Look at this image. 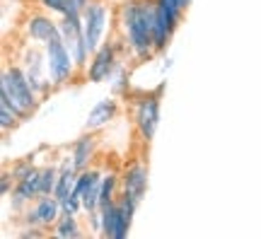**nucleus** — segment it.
Instances as JSON below:
<instances>
[{"label": "nucleus", "mask_w": 261, "mask_h": 239, "mask_svg": "<svg viewBox=\"0 0 261 239\" xmlns=\"http://www.w3.org/2000/svg\"><path fill=\"white\" fill-rule=\"evenodd\" d=\"M155 0H126L119 8V29L133 58L145 61L155 54Z\"/></svg>", "instance_id": "nucleus-1"}, {"label": "nucleus", "mask_w": 261, "mask_h": 239, "mask_svg": "<svg viewBox=\"0 0 261 239\" xmlns=\"http://www.w3.org/2000/svg\"><path fill=\"white\" fill-rule=\"evenodd\" d=\"M0 107L10 109L19 121H24L37 111L39 107V92L29 80L27 70L22 65H5L3 77H0Z\"/></svg>", "instance_id": "nucleus-2"}, {"label": "nucleus", "mask_w": 261, "mask_h": 239, "mask_svg": "<svg viewBox=\"0 0 261 239\" xmlns=\"http://www.w3.org/2000/svg\"><path fill=\"white\" fill-rule=\"evenodd\" d=\"M44 51H46V63H48V80H51L54 87H61L75 75L77 65H75L73 54H70V48L65 46L61 34L48 39L44 44Z\"/></svg>", "instance_id": "nucleus-3"}, {"label": "nucleus", "mask_w": 261, "mask_h": 239, "mask_svg": "<svg viewBox=\"0 0 261 239\" xmlns=\"http://www.w3.org/2000/svg\"><path fill=\"white\" fill-rule=\"evenodd\" d=\"M121 46H126V41L116 39V41H102V46L97 48L90 58V63L85 68V77L90 83H104V80H112V75L116 73L119 68V54H121Z\"/></svg>", "instance_id": "nucleus-4"}, {"label": "nucleus", "mask_w": 261, "mask_h": 239, "mask_svg": "<svg viewBox=\"0 0 261 239\" xmlns=\"http://www.w3.org/2000/svg\"><path fill=\"white\" fill-rule=\"evenodd\" d=\"M83 24H85V39L90 54H94L102 46L104 34H107V24H109V8L104 0H92L87 8L83 10Z\"/></svg>", "instance_id": "nucleus-5"}, {"label": "nucleus", "mask_w": 261, "mask_h": 239, "mask_svg": "<svg viewBox=\"0 0 261 239\" xmlns=\"http://www.w3.org/2000/svg\"><path fill=\"white\" fill-rule=\"evenodd\" d=\"M160 94L162 87H158L152 94H143L140 99H136L133 109H136V130L143 140H150L158 130L160 123Z\"/></svg>", "instance_id": "nucleus-6"}, {"label": "nucleus", "mask_w": 261, "mask_h": 239, "mask_svg": "<svg viewBox=\"0 0 261 239\" xmlns=\"http://www.w3.org/2000/svg\"><path fill=\"white\" fill-rule=\"evenodd\" d=\"M22 68L27 70L29 80L34 85V90L39 94H46L48 87H54L51 80H48V63H46V51L41 48H27L24 51V61H22Z\"/></svg>", "instance_id": "nucleus-7"}, {"label": "nucleus", "mask_w": 261, "mask_h": 239, "mask_svg": "<svg viewBox=\"0 0 261 239\" xmlns=\"http://www.w3.org/2000/svg\"><path fill=\"white\" fill-rule=\"evenodd\" d=\"M145 191H148V167L143 162H133L123 169L121 174V191L126 198H130L133 203H138L145 198Z\"/></svg>", "instance_id": "nucleus-8"}, {"label": "nucleus", "mask_w": 261, "mask_h": 239, "mask_svg": "<svg viewBox=\"0 0 261 239\" xmlns=\"http://www.w3.org/2000/svg\"><path fill=\"white\" fill-rule=\"evenodd\" d=\"M37 198H41V167H34V172L24 176L22 181H17L10 193L12 208H27Z\"/></svg>", "instance_id": "nucleus-9"}, {"label": "nucleus", "mask_w": 261, "mask_h": 239, "mask_svg": "<svg viewBox=\"0 0 261 239\" xmlns=\"http://www.w3.org/2000/svg\"><path fill=\"white\" fill-rule=\"evenodd\" d=\"M24 32H27V37L32 39V41L46 44V41H48L51 37L61 34V27H58V22H54L51 17H46V15L37 12V15H29Z\"/></svg>", "instance_id": "nucleus-10"}, {"label": "nucleus", "mask_w": 261, "mask_h": 239, "mask_svg": "<svg viewBox=\"0 0 261 239\" xmlns=\"http://www.w3.org/2000/svg\"><path fill=\"white\" fill-rule=\"evenodd\" d=\"M97 136H94V130H87L83 133L80 138L73 143V150H70V155H73V162H75V169L77 172H83L90 167V162L94 160V152H97Z\"/></svg>", "instance_id": "nucleus-11"}, {"label": "nucleus", "mask_w": 261, "mask_h": 239, "mask_svg": "<svg viewBox=\"0 0 261 239\" xmlns=\"http://www.w3.org/2000/svg\"><path fill=\"white\" fill-rule=\"evenodd\" d=\"M116 111H119V104H116V99H114V97H107V99L97 101L92 109H90V114H87L85 128H87V130L104 128V126H107V123L116 116Z\"/></svg>", "instance_id": "nucleus-12"}, {"label": "nucleus", "mask_w": 261, "mask_h": 239, "mask_svg": "<svg viewBox=\"0 0 261 239\" xmlns=\"http://www.w3.org/2000/svg\"><path fill=\"white\" fill-rule=\"evenodd\" d=\"M34 210H37L39 225H41V227H46V230H51V227L58 222L63 208H61V201L51 193V196H41V198L34 201Z\"/></svg>", "instance_id": "nucleus-13"}, {"label": "nucleus", "mask_w": 261, "mask_h": 239, "mask_svg": "<svg viewBox=\"0 0 261 239\" xmlns=\"http://www.w3.org/2000/svg\"><path fill=\"white\" fill-rule=\"evenodd\" d=\"M54 234L61 239H77L83 237V227H80V220L75 213H61L58 222L54 225Z\"/></svg>", "instance_id": "nucleus-14"}, {"label": "nucleus", "mask_w": 261, "mask_h": 239, "mask_svg": "<svg viewBox=\"0 0 261 239\" xmlns=\"http://www.w3.org/2000/svg\"><path fill=\"white\" fill-rule=\"evenodd\" d=\"M119 191H121V176L116 172H107L102 176V193H99V208L102 205H109L119 198Z\"/></svg>", "instance_id": "nucleus-15"}, {"label": "nucleus", "mask_w": 261, "mask_h": 239, "mask_svg": "<svg viewBox=\"0 0 261 239\" xmlns=\"http://www.w3.org/2000/svg\"><path fill=\"white\" fill-rule=\"evenodd\" d=\"M102 213V237L104 239H116V225H119V203L114 201L109 205L99 208Z\"/></svg>", "instance_id": "nucleus-16"}, {"label": "nucleus", "mask_w": 261, "mask_h": 239, "mask_svg": "<svg viewBox=\"0 0 261 239\" xmlns=\"http://www.w3.org/2000/svg\"><path fill=\"white\" fill-rule=\"evenodd\" d=\"M155 5L167 15V19L172 22V27L177 29L179 22H181V17H184V10H187L184 0H155Z\"/></svg>", "instance_id": "nucleus-17"}, {"label": "nucleus", "mask_w": 261, "mask_h": 239, "mask_svg": "<svg viewBox=\"0 0 261 239\" xmlns=\"http://www.w3.org/2000/svg\"><path fill=\"white\" fill-rule=\"evenodd\" d=\"M39 3H41L44 10H51V12H56L61 17L70 12V0H39Z\"/></svg>", "instance_id": "nucleus-18"}, {"label": "nucleus", "mask_w": 261, "mask_h": 239, "mask_svg": "<svg viewBox=\"0 0 261 239\" xmlns=\"http://www.w3.org/2000/svg\"><path fill=\"white\" fill-rule=\"evenodd\" d=\"M10 172H12V176H15V181H22L24 176H29L32 172H34V162H32V160H19Z\"/></svg>", "instance_id": "nucleus-19"}, {"label": "nucleus", "mask_w": 261, "mask_h": 239, "mask_svg": "<svg viewBox=\"0 0 261 239\" xmlns=\"http://www.w3.org/2000/svg\"><path fill=\"white\" fill-rule=\"evenodd\" d=\"M19 123V116H15L10 109H5V107H0V128L8 133L10 128H15Z\"/></svg>", "instance_id": "nucleus-20"}, {"label": "nucleus", "mask_w": 261, "mask_h": 239, "mask_svg": "<svg viewBox=\"0 0 261 239\" xmlns=\"http://www.w3.org/2000/svg\"><path fill=\"white\" fill-rule=\"evenodd\" d=\"M15 184H17V181H15L12 172L5 167V169H3V179H0V193H3V196H10L12 189H15Z\"/></svg>", "instance_id": "nucleus-21"}, {"label": "nucleus", "mask_w": 261, "mask_h": 239, "mask_svg": "<svg viewBox=\"0 0 261 239\" xmlns=\"http://www.w3.org/2000/svg\"><path fill=\"white\" fill-rule=\"evenodd\" d=\"M112 80H114V92L116 94H121L128 90V87H126V70H123V65L116 68V73L112 75Z\"/></svg>", "instance_id": "nucleus-22"}, {"label": "nucleus", "mask_w": 261, "mask_h": 239, "mask_svg": "<svg viewBox=\"0 0 261 239\" xmlns=\"http://www.w3.org/2000/svg\"><path fill=\"white\" fill-rule=\"evenodd\" d=\"M189 3H191V0H184V5H187V8H189Z\"/></svg>", "instance_id": "nucleus-23"}]
</instances>
